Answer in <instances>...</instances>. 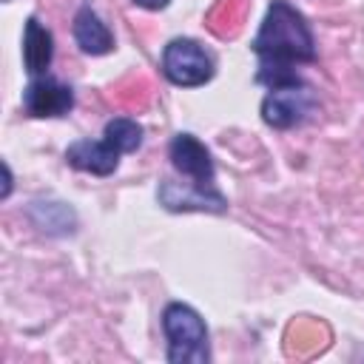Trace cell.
<instances>
[{
    "instance_id": "cell-1",
    "label": "cell",
    "mask_w": 364,
    "mask_h": 364,
    "mask_svg": "<svg viewBox=\"0 0 364 364\" xmlns=\"http://www.w3.org/2000/svg\"><path fill=\"white\" fill-rule=\"evenodd\" d=\"M253 51L259 57L256 82L276 88L284 82H299L296 65L316 63V40L299 9L287 0H273L253 37Z\"/></svg>"
},
{
    "instance_id": "cell-2",
    "label": "cell",
    "mask_w": 364,
    "mask_h": 364,
    "mask_svg": "<svg viewBox=\"0 0 364 364\" xmlns=\"http://www.w3.org/2000/svg\"><path fill=\"white\" fill-rule=\"evenodd\" d=\"M168 159L171 168L185 179L182 185L173 179L159 182V205L173 213H188V210H202V213H225L228 199L216 188V168L208 145L196 139L193 134H176L168 145Z\"/></svg>"
},
{
    "instance_id": "cell-3",
    "label": "cell",
    "mask_w": 364,
    "mask_h": 364,
    "mask_svg": "<svg viewBox=\"0 0 364 364\" xmlns=\"http://www.w3.org/2000/svg\"><path fill=\"white\" fill-rule=\"evenodd\" d=\"M162 333L168 341L165 358L171 364H208L210 361V341L205 318L182 301H171L162 310Z\"/></svg>"
},
{
    "instance_id": "cell-4",
    "label": "cell",
    "mask_w": 364,
    "mask_h": 364,
    "mask_svg": "<svg viewBox=\"0 0 364 364\" xmlns=\"http://www.w3.org/2000/svg\"><path fill=\"white\" fill-rule=\"evenodd\" d=\"M159 71L171 85L179 88H199L213 80L216 63L205 51L202 43L191 37H173L165 43L162 57H159Z\"/></svg>"
},
{
    "instance_id": "cell-5",
    "label": "cell",
    "mask_w": 364,
    "mask_h": 364,
    "mask_svg": "<svg viewBox=\"0 0 364 364\" xmlns=\"http://www.w3.org/2000/svg\"><path fill=\"white\" fill-rule=\"evenodd\" d=\"M316 94L310 91V85L299 82H284L276 88H267L264 100H262V119L276 128V131H287L296 128L301 122H307L316 111Z\"/></svg>"
},
{
    "instance_id": "cell-6",
    "label": "cell",
    "mask_w": 364,
    "mask_h": 364,
    "mask_svg": "<svg viewBox=\"0 0 364 364\" xmlns=\"http://www.w3.org/2000/svg\"><path fill=\"white\" fill-rule=\"evenodd\" d=\"M74 108V91L71 85L54 80V77H31L23 88V111L34 119H54L65 117Z\"/></svg>"
},
{
    "instance_id": "cell-7",
    "label": "cell",
    "mask_w": 364,
    "mask_h": 364,
    "mask_svg": "<svg viewBox=\"0 0 364 364\" xmlns=\"http://www.w3.org/2000/svg\"><path fill=\"white\" fill-rule=\"evenodd\" d=\"M119 156L122 151L108 139H77L65 148V162L74 171L82 173H94V176H111L119 168Z\"/></svg>"
},
{
    "instance_id": "cell-8",
    "label": "cell",
    "mask_w": 364,
    "mask_h": 364,
    "mask_svg": "<svg viewBox=\"0 0 364 364\" xmlns=\"http://www.w3.org/2000/svg\"><path fill=\"white\" fill-rule=\"evenodd\" d=\"M54 60V37L37 20L28 17L23 26V68L28 77H46Z\"/></svg>"
},
{
    "instance_id": "cell-9",
    "label": "cell",
    "mask_w": 364,
    "mask_h": 364,
    "mask_svg": "<svg viewBox=\"0 0 364 364\" xmlns=\"http://www.w3.org/2000/svg\"><path fill=\"white\" fill-rule=\"evenodd\" d=\"M71 31H74V43L80 46L82 54L100 57V54L114 51V34L91 6H80L77 9Z\"/></svg>"
},
{
    "instance_id": "cell-10",
    "label": "cell",
    "mask_w": 364,
    "mask_h": 364,
    "mask_svg": "<svg viewBox=\"0 0 364 364\" xmlns=\"http://www.w3.org/2000/svg\"><path fill=\"white\" fill-rule=\"evenodd\" d=\"M142 134H145L142 125L131 117H114L105 122V131H102V136H108L122 154H134L142 145Z\"/></svg>"
},
{
    "instance_id": "cell-11",
    "label": "cell",
    "mask_w": 364,
    "mask_h": 364,
    "mask_svg": "<svg viewBox=\"0 0 364 364\" xmlns=\"http://www.w3.org/2000/svg\"><path fill=\"white\" fill-rule=\"evenodd\" d=\"M34 208H40L46 216L40 219H34L43 230H48V233H71L74 230V225H77V219H74V210L68 208V205H63V202H34Z\"/></svg>"
},
{
    "instance_id": "cell-12",
    "label": "cell",
    "mask_w": 364,
    "mask_h": 364,
    "mask_svg": "<svg viewBox=\"0 0 364 364\" xmlns=\"http://www.w3.org/2000/svg\"><path fill=\"white\" fill-rule=\"evenodd\" d=\"M171 0H134V6H139V9H148V11H159V9H165Z\"/></svg>"
},
{
    "instance_id": "cell-13",
    "label": "cell",
    "mask_w": 364,
    "mask_h": 364,
    "mask_svg": "<svg viewBox=\"0 0 364 364\" xmlns=\"http://www.w3.org/2000/svg\"><path fill=\"white\" fill-rule=\"evenodd\" d=\"M3 3H9V0H3Z\"/></svg>"
}]
</instances>
